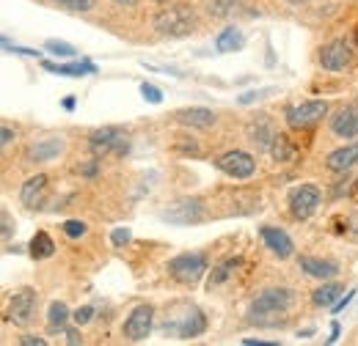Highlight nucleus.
I'll return each instance as SVG.
<instances>
[{
  "label": "nucleus",
  "instance_id": "72a5a7b5",
  "mask_svg": "<svg viewBox=\"0 0 358 346\" xmlns=\"http://www.w3.org/2000/svg\"><path fill=\"white\" fill-rule=\"evenodd\" d=\"M91 319H94V305H83V308H78V310L72 313V322H75L78 327H83V324H89Z\"/></svg>",
  "mask_w": 358,
  "mask_h": 346
},
{
  "label": "nucleus",
  "instance_id": "6e6552de",
  "mask_svg": "<svg viewBox=\"0 0 358 346\" xmlns=\"http://www.w3.org/2000/svg\"><path fill=\"white\" fill-rule=\"evenodd\" d=\"M215 168L231 179H251L257 173V160L248 151L234 149V151H226L215 160Z\"/></svg>",
  "mask_w": 358,
  "mask_h": 346
},
{
  "label": "nucleus",
  "instance_id": "f8f14e48",
  "mask_svg": "<svg viewBox=\"0 0 358 346\" xmlns=\"http://www.w3.org/2000/svg\"><path fill=\"white\" fill-rule=\"evenodd\" d=\"M259 234H262V239H265L268 250H273L278 259H289V256H292L295 245H292V239H289V234H287V231L273 228V225H262V228H259Z\"/></svg>",
  "mask_w": 358,
  "mask_h": 346
},
{
  "label": "nucleus",
  "instance_id": "39448f33",
  "mask_svg": "<svg viewBox=\"0 0 358 346\" xmlns=\"http://www.w3.org/2000/svg\"><path fill=\"white\" fill-rule=\"evenodd\" d=\"M292 303H295L292 289H265L262 294H257V300L251 305V313L254 316H281Z\"/></svg>",
  "mask_w": 358,
  "mask_h": 346
},
{
  "label": "nucleus",
  "instance_id": "7ed1b4c3",
  "mask_svg": "<svg viewBox=\"0 0 358 346\" xmlns=\"http://www.w3.org/2000/svg\"><path fill=\"white\" fill-rule=\"evenodd\" d=\"M89 149L94 157H108V154H127L130 151V140L119 127H102L89 135Z\"/></svg>",
  "mask_w": 358,
  "mask_h": 346
},
{
  "label": "nucleus",
  "instance_id": "20e7f679",
  "mask_svg": "<svg viewBox=\"0 0 358 346\" xmlns=\"http://www.w3.org/2000/svg\"><path fill=\"white\" fill-rule=\"evenodd\" d=\"M328 113V102L325 99H312V102H301V105H289L284 119L292 130H312L317 127Z\"/></svg>",
  "mask_w": 358,
  "mask_h": 346
},
{
  "label": "nucleus",
  "instance_id": "aec40b11",
  "mask_svg": "<svg viewBox=\"0 0 358 346\" xmlns=\"http://www.w3.org/2000/svg\"><path fill=\"white\" fill-rule=\"evenodd\" d=\"M207 330V316L199 310V308H190L185 316H182V324H179V338H199L201 333Z\"/></svg>",
  "mask_w": 358,
  "mask_h": 346
},
{
  "label": "nucleus",
  "instance_id": "de8ad7c7",
  "mask_svg": "<svg viewBox=\"0 0 358 346\" xmlns=\"http://www.w3.org/2000/svg\"><path fill=\"white\" fill-rule=\"evenodd\" d=\"M353 234H356V236H358V212H356V215H353Z\"/></svg>",
  "mask_w": 358,
  "mask_h": 346
},
{
  "label": "nucleus",
  "instance_id": "ddd939ff",
  "mask_svg": "<svg viewBox=\"0 0 358 346\" xmlns=\"http://www.w3.org/2000/svg\"><path fill=\"white\" fill-rule=\"evenodd\" d=\"M61 151H64V140L61 137H47V140H36L34 146H28L25 157H28V163H50Z\"/></svg>",
  "mask_w": 358,
  "mask_h": 346
},
{
  "label": "nucleus",
  "instance_id": "6ab92c4d",
  "mask_svg": "<svg viewBox=\"0 0 358 346\" xmlns=\"http://www.w3.org/2000/svg\"><path fill=\"white\" fill-rule=\"evenodd\" d=\"M301 269L309 275V278H317V280H331L339 275V266L334 261H322V259H312V256H301Z\"/></svg>",
  "mask_w": 358,
  "mask_h": 346
},
{
  "label": "nucleus",
  "instance_id": "3c124183",
  "mask_svg": "<svg viewBox=\"0 0 358 346\" xmlns=\"http://www.w3.org/2000/svg\"><path fill=\"white\" fill-rule=\"evenodd\" d=\"M356 42H358V25H356Z\"/></svg>",
  "mask_w": 358,
  "mask_h": 346
},
{
  "label": "nucleus",
  "instance_id": "b1692460",
  "mask_svg": "<svg viewBox=\"0 0 358 346\" xmlns=\"http://www.w3.org/2000/svg\"><path fill=\"white\" fill-rule=\"evenodd\" d=\"M270 157H273L278 165L292 163V160H295V146H292V140H289L287 135H275L273 143H270Z\"/></svg>",
  "mask_w": 358,
  "mask_h": 346
},
{
  "label": "nucleus",
  "instance_id": "a211bd4d",
  "mask_svg": "<svg viewBox=\"0 0 358 346\" xmlns=\"http://www.w3.org/2000/svg\"><path fill=\"white\" fill-rule=\"evenodd\" d=\"M42 69L52 72V75H64V77H86V75H96V66L91 61H75V63H52V61H42Z\"/></svg>",
  "mask_w": 358,
  "mask_h": 346
},
{
  "label": "nucleus",
  "instance_id": "393cba45",
  "mask_svg": "<svg viewBox=\"0 0 358 346\" xmlns=\"http://www.w3.org/2000/svg\"><path fill=\"white\" fill-rule=\"evenodd\" d=\"M28 250H31V256H34L36 261H45L55 253V242L50 239L47 231H36L34 239H31V248H28Z\"/></svg>",
  "mask_w": 358,
  "mask_h": 346
},
{
  "label": "nucleus",
  "instance_id": "2f4dec72",
  "mask_svg": "<svg viewBox=\"0 0 358 346\" xmlns=\"http://www.w3.org/2000/svg\"><path fill=\"white\" fill-rule=\"evenodd\" d=\"M58 3L61 8H69V11H91L96 6V0H52Z\"/></svg>",
  "mask_w": 358,
  "mask_h": 346
},
{
  "label": "nucleus",
  "instance_id": "0eeeda50",
  "mask_svg": "<svg viewBox=\"0 0 358 346\" xmlns=\"http://www.w3.org/2000/svg\"><path fill=\"white\" fill-rule=\"evenodd\" d=\"M36 305H39V297L34 289H20L14 292L11 303H8V322L17 324V327H28L36 316Z\"/></svg>",
  "mask_w": 358,
  "mask_h": 346
},
{
  "label": "nucleus",
  "instance_id": "412c9836",
  "mask_svg": "<svg viewBox=\"0 0 358 346\" xmlns=\"http://www.w3.org/2000/svg\"><path fill=\"white\" fill-rule=\"evenodd\" d=\"M248 137H251V143H254L257 149H270L275 132H273V124H270L268 116H259L257 121L248 124Z\"/></svg>",
  "mask_w": 358,
  "mask_h": 346
},
{
  "label": "nucleus",
  "instance_id": "4468645a",
  "mask_svg": "<svg viewBox=\"0 0 358 346\" xmlns=\"http://www.w3.org/2000/svg\"><path fill=\"white\" fill-rule=\"evenodd\" d=\"M179 124L185 127H196V130H210L215 124V113L207 110V107H185V110H177L174 113Z\"/></svg>",
  "mask_w": 358,
  "mask_h": 346
},
{
  "label": "nucleus",
  "instance_id": "473e14b6",
  "mask_svg": "<svg viewBox=\"0 0 358 346\" xmlns=\"http://www.w3.org/2000/svg\"><path fill=\"white\" fill-rule=\"evenodd\" d=\"M141 96L149 102V105H160L163 102V91L152 83H141Z\"/></svg>",
  "mask_w": 358,
  "mask_h": 346
},
{
  "label": "nucleus",
  "instance_id": "4be33fe9",
  "mask_svg": "<svg viewBox=\"0 0 358 346\" xmlns=\"http://www.w3.org/2000/svg\"><path fill=\"white\" fill-rule=\"evenodd\" d=\"M243 44H245V36H243V31L234 28V25L224 28V31L215 36V50H218V52H237V50H243Z\"/></svg>",
  "mask_w": 358,
  "mask_h": 346
},
{
  "label": "nucleus",
  "instance_id": "58836bf2",
  "mask_svg": "<svg viewBox=\"0 0 358 346\" xmlns=\"http://www.w3.org/2000/svg\"><path fill=\"white\" fill-rule=\"evenodd\" d=\"M96 171H99V157H96V160H89L86 165L78 168V173H83V176H96Z\"/></svg>",
  "mask_w": 358,
  "mask_h": 346
},
{
  "label": "nucleus",
  "instance_id": "423d86ee",
  "mask_svg": "<svg viewBox=\"0 0 358 346\" xmlns=\"http://www.w3.org/2000/svg\"><path fill=\"white\" fill-rule=\"evenodd\" d=\"M160 217L166 223H174V225H193V223H201L207 217V212H204V204L199 198H179L177 204L163 209Z\"/></svg>",
  "mask_w": 358,
  "mask_h": 346
},
{
  "label": "nucleus",
  "instance_id": "8fccbe9b",
  "mask_svg": "<svg viewBox=\"0 0 358 346\" xmlns=\"http://www.w3.org/2000/svg\"><path fill=\"white\" fill-rule=\"evenodd\" d=\"M155 3H160V6H169V3H171V0H155Z\"/></svg>",
  "mask_w": 358,
  "mask_h": 346
},
{
  "label": "nucleus",
  "instance_id": "f03ea898",
  "mask_svg": "<svg viewBox=\"0 0 358 346\" xmlns=\"http://www.w3.org/2000/svg\"><path fill=\"white\" fill-rule=\"evenodd\" d=\"M207 272V256L204 253H179L169 261V275L182 286H196Z\"/></svg>",
  "mask_w": 358,
  "mask_h": 346
},
{
  "label": "nucleus",
  "instance_id": "dca6fc26",
  "mask_svg": "<svg viewBox=\"0 0 358 346\" xmlns=\"http://www.w3.org/2000/svg\"><path fill=\"white\" fill-rule=\"evenodd\" d=\"M331 130H334V135H339V137H345V140L356 137L358 135V107H342V110L331 119Z\"/></svg>",
  "mask_w": 358,
  "mask_h": 346
},
{
  "label": "nucleus",
  "instance_id": "bb28decb",
  "mask_svg": "<svg viewBox=\"0 0 358 346\" xmlns=\"http://www.w3.org/2000/svg\"><path fill=\"white\" fill-rule=\"evenodd\" d=\"M278 93V88L270 86V88H254V91H245V93H240L237 96V105H254V102H262V99H268V96H275Z\"/></svg>",
  "mask_w": 358,
  "mask_h": 346
},
{
  "label": "nucleus",
  "instance_id": "c03bdc74",
  "mask_svg": "<svg viewBox=\"0 0 358 346\" xmlns=\"http://www.w3.org/2000/svg\"><path fill=\"white\" fill-rule=\"evenodd\" d=\"M336 338H339V324L334 322V324H331V338H328V344H336Z\"/></svg>",
  "mask_w": 358,
  "mask_h": 346
},
{
  "label": "nucleus",
  "instance_id": "c9c22d12",
  "mask_svg": "<svg viewBox=\"0 0 358 346\" xmlns=\"http://www.w3.org/2000/svg\"><path fill=\"white\" fill-rule=\"evenodd\" d=\"M3 50H6V52H17V55H39V50H28V47H17V44H11L8 36H3Z\"/></svg>",
  "mask_w": 358,
  "mask_h": 346
},
{
  "label": "nucleus",
  "instance_id": "5701e85b",
  "mask_svg": "<svg viewBox=\"0 0 358 346\" xmlns=\"http://www.w3.org/2000/svg\"><path fill=\"white\" fill-rule=\"evenodd\" d=\"M342 294H345V289L339 283H322L312 294V303L317 308H334V305L342 300Z\"/></svg>",
  "mask_w": 358,
  "mask_h": 346
},
{
  "label": "nucleus",
  "instance_id": "f704fd0d",
  "mask_svg": "<svg viewBox=\"0 0 358 346\" xmlns=\"http://www.w3.org/2000/svg\"><path fill=\"white\" fill-rule=\"evenodd\" d=\"M130 239H133V231H130V228H113V231H110V242H113L116 248L127 245Z\"/></svg>",
  "mask_w": 358,
  "mask_h": 346
},
{
  "label": "nucleus",
  "instance_id": "7c9ffc66",
  "mask_svg": "<svg viewBox=\"0 0 358 346\" xmlns=\"http://www.w3.org/2000/svg\"><path fill=\"white\" fill-rule=\"evenodd\" d=\"M61 228H64V234H66L69 239H80V236H86V231H89V225H86L83 220H66Z\"/></svg>",
  "mask_w": 358,
  "mask_h": 346
},
{
  "label": "nucleus",
  "instance_id": "f3484780",
  "mask_svg": "<svg viewBox=\"0 0 358 346\" xmlns=\"http://www.w3.org/2000/svg\"><path fill=\"white\" fill-rule=\"evenodd\" d=\"M45 190H47V176H34L22 184L20 190V201L28 206V209H39L42 206V198H45Z\"/></svg>",
  "mask_w": 358,
  "mask_h": 346
},
{
  "label": "nucleus",
  "instance_id": "9b49d317",
  "mask_svg": "<svg viewBox=\"0 0 358 346\" xmlns=\"http://www.w3.org/2000/svg\"><path fill=\"white\" fill-rule=\"evenodd\" d=\"M152 322H155V308L152 305H138L124 322V338L133 341V344L146 341L149 333H152Z\"/></svg>",
  "mask_w": 358,
  "mask_h": 346
},
{
  "label": "nucleus",
  "instance_id": "79ce46f5",
  "mask_svg": "<svg viewBox=\"0 0 358 346\" xmlns=\"http://www.w3.org/2000/svg\"><path fill=\"white\" fill-rule=\"evenodd\" d=\"M11 140H14V132H11L8 124H3V130H0V143H3V146H8Z\"/></svg>",
  "mask_w": 358,
  "mask_h": 346
},
{
  "label": "nucleus",
  "instance_id": "a19ab883",
  "mask_svg": "<svg viewBox=\"0 0 358 346\" xmlns=\"http://www.w3.org/2000/svg\"><path fill=\"white\" fill-rule=\"evenodd\" d=\"M20 344L22 346H45L47 341L45 338H39V336H22V338H20Z\"/></svg>",
  "mask_w": 358,
  "mask_h": 346
},
{
  "label": "nucleus",
  "instance_id": "37998d69",
  "mask_svg": "<svg viewBox=\"0 0 358 346\" xmlns=\"http://www.w3.org/2000/svg\"><path fill=\"white\" fill-rule=\"evenodd\" d=\"M243 344L245 346H278L275 341H262V338H245Z\"/></svg>",
  "mask_w": 358,
  "mask_h": 346
},
{
  "label": "nucleus",
  "instance_id": "ea45409f",
  "mask_svg": "<svg viewBox=\"0 0 358 346\" xmlns=\"http://www.w3.org/2000/svg\"><path fill=\"white\" fill-rule=\"evenodd\" d=\"M64 341H66V344H72V346L83 344V338H80V333H78V330H64Z\"/></svg>",
  "mask_w": 358,
  "mask_h": 346
},
{
  "label": "nucleus",
  "instance_id": "2eb2a0df",
  "mask_svg": "<svg viewBox=\"0 0 358 346\" xmlns=\"http://www.w3.org/2000/svg\"><path fill=\"white\" fill-rule=\"evenodd\" d=\"M356 163H358V143H350V146H342V149L331 151L328 160H325V168L334 173H348Z\"/></svg>",
  "mask_w": 358,
  "mask_h": 346
},
{
  "label": "nucleus",
  "instance_id": "1a4fd4ad",
  "mask_svg": "<svg viewBox=\"0 0 358 346\" xmlns=\"http://www.w3.org/2000/svg\"><path fill=\"white\" fill-rule=\"evenodd\" d=\"M350 63H353V47L345 39H334L320 47V66L325 72H342Z\"/></svg>",
  "mask_w": 358,
  "mask_h": 346
},
{
  "label": "nucleus",
  "instance_id": "cd10ccee",
  "mask_svg": "<svg viewBox=\"0 0 358 346\" xmlns=\"http://www.w3.org/2000/svg\"><path fill=\"white\" fill-rule=\"evenodd\" d=\"M237 6H240V0H210V17H215V20H224V17H231L234 11H237Z\"/></svg>",
  "mask_w": 358,
  "mask_h": 346
},
{
  "label": "nucleus",
  "instance_id": "09e8293b",
  "mask_svg": "<svg viewBox=\"0 0 358 346\" xmlns=\"http://www.w3.org/2000/svg\"><path fill=\"white\" fill-rule=\"evenodd\" d=\"M292 6H303V3H309V0H289Z\"/></svg>",
  "mask_w": 358,
  "mask_h": 346
},
{
  "label": "nucleus",
  "instance_id": "a878e982",
  "mask_svg": "<svg viewBox=\"0 0 358 346\" xmlns=\"http://www.w3.org/2000/svg\"><path fill=\"white\" fill-rule=\"evenodd\" d=\"M69 319H72V313H69L66 303L50 305V313H47V324H50V330H64V324H66Z\"/></svg>",
  "mask_w": 358,
  "mask_h": 346
},
{
  "label": "nucleus",
  "instance_id": "c756f323",
  "mask_svg": "<svg viewBox=\"0 0 358 346\" xmlns=\"http://www.w3.org/2000/svg\"><path fill=\"white\" fill-rule=\"evenodd\" d=\"M237 266H240V259H229V261H224L221 266H215V275L210 278V289L218 286V283H224L226 278L231 275V269H237Z\"/></svg>",
  "mask_w": 358,
  "mask_h": 346
},
{
  "label": "nucleus",
  "instance_id": "e433bc0d",
  "mask_svg": "<svg viewBox=\"0 0 358 346\" xmlns=\"http://www.w3.org/2000/svg\"><path fill=\"white\" fill-rule=\"evenodd\" d=\"M0 223H3V239H8V236L14 234V223H11L8 209H3V212H0Z\"/></svg>",
  "mask_w": 358,
  "mask_h": 346
},
{
  "label": "nucleus",
  "instance_id": "49530a36",
  "mask_svg": "<svg viewBox=\"0 0 358 346\" xmlns=\"http://www.w3.org/2000/svg\"><path fill=\"white\" fill-rule=\"evenodd\" d=\"M75 105H78L75 96H66V99H64V110H75Z\"/></svg>",
  "mask_w": 358,
  "mask_h": 346
},
{
  "label": "nucleus",
  "instance_id": "a18cd8bd",
  "mask_svg": "<svg viewBox=\"0 0 358 346\" xmlns=\"http://www.w3.org/2000/svg\"><path fill=\"white\" fill-rule=\"evenodd\" d=\"M116 6H122V8H135L138 6V0H113Z\"/></svg>",
  "mask_w": 358,
  "mask_h": 346
},
{
  "label": "nucleus",
  "instance_id": "f257e3e1",
  "mask_svg": "<svg viewBox=\"0 0 358 346\" xmlns=\"http://www.w3.org/2000/svg\"><path fill=\"white\" fill-rule=\"evenodd\" d=\"M196 28V17L187 6H171V8H163L157 17H155V31L166 39H185L190 36Z\"/></svg>",
  "mask_w": 358,
  "mask_h": 346
},
{
  "label": "nucleus",
  "instance_id": "9d476101",
  "mask_svg": "<svg viewBox=\"0 0 358 346\" xmlns=\"http://www.w3.org/2000/svg\"><path fill=\"white\" fill-rule=\"evenodd\" d=\"M320 201H322V193H320L317 184H301V187L289 195V212H292L295 220H309V217L317 212Z\"/></svg>",
  "mask_w": 358,
  "mask_h": 346
},
{
  "label": "nucleus",
  "instance_id": "4c0bfd02",
  "mask_svg": "<svg viewBox=\"0 0 358 346\" xmlns=\"http://www.w3.org/2000/svg\"><path fill=\"white\" fill-rule=\"evenodd\" d=\"M358 294V289H350V292H348V294H345V297H342V300H339V303L334 305V308H331V310H334V313H342V310H345V308H348V305L353 303V297H356Z\"/></svg>",
  "mask_w": 358,
  "mask_h": 346
},
{
  "label": "nucleus",
  "instance_id": "c85d7f7f",
  "mask_svg": "<svg viewBox=\"0 0 358 346\" xmlns=\"http://www.w3.org/2000/svg\"><path fill=\"white\" fill-rule=\"evenodd\" d=\"M45 50L47 52H52L55 58H75V55H78V47H75V44L61 42V39H47Z\"/></svg>",
  "mask_w": 358,
  "mask_h": 346
}]
</instances>
